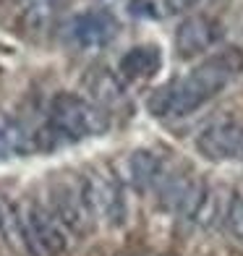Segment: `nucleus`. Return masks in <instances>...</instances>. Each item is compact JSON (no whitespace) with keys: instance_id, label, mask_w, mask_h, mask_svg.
Here are the masks:
<instances>
[{"instance_id":"9b49d317","label":"nucleus","mask_w":243,"mask_h":256,"mask_svg":"<svg viewBox=\"0 0 243 256\" xmlns=\"http://www.w3.org/2000/svg\"><path fill=\"white\" fill-rule=\"evenodd\" d=\"M63 0H29L26 8L21 10V29L32 37L50 32L60 16Z\"/></svg>"},{"instance_id":"f257e3e1","label":"nucleus","mask_w":243,"mask_h":256,"mask_svg":"<svg viewBox=\"0 0 243 256\" xmlns=\"http://www.w3.org/2000/svg\"><path fill=\"white\" fill-rule=\"evenodd\" d=\"M240 71H243V50L225 48L222 52H214L196 68H191L186 76L172 78L162 89H157L149 100V112L162 120L186 118L212 97H217Z\"/></svg>"},{"instance_id":"4468645a","label":"nucleus","mask_w":243,"mask_h":256,"mask_svg":"<svg viewBox=\"0 0 243 256\" xmlns=\"http://www.w3.org/2000/svg\"><path fill=\"white\" fill-rule=\"evenodd\" d=\"M225 228L238 243H243V196L230 199L228 212H225Z\"/></svg>"},{"instance_id":"39448f33","label":"nucleus","mask_w":243,"mask_h":256,"mask_svg":"<svg viewBox=\"0 0 243 256\" xmlns=\"http://www.w3.org/2000/svg\"><path fill=\"white\" fill-rule=\"evenodd\" d=\"M206 188L210 186H204L191 172L165 170V176L154 186V194H157V202L165 212L183 217V220H194L202 202H204V196H206Z\"/></svg>"},{"instance_id":"9d476101","label":"nucleus","mask_w":243,"mask_h":256,"mask_svg":"<svg viewBox=\"0 0 243 256\" xmlns=\"http://www.w3.org/2000/svg\"><path fill=\"white\" fill-rule=\"evenodd\" d=\"M165 162L149 149H138L128 157V178L138 191H154L160 178L165 176Z\"/></svg>"},{"instance_id":"ddd939ff","label":"nucleus","mask_w":243,"mask_h":256,"mask_svg":"<svg viewBox=\"0 0 243 256\" xmlns=\"http://www.w3.org/2000/svg\"><path fill=\"white\" fill-rule=\"evenodd\" d=\"M32 144L26 142V134L14 123V120H6L0 118V160L6 154H18V152H26Z\"/></svg>"},{"instance_id":"423d86ee","label":"nucleus","mask_w":243,"mask_h":256,"mask_svg":"<svg viewBox=\"0 0 243 256\" xmlns=\"http://www.w3.org/2000/svg\"><path fill=\"white\" fill-rule=\"evenodd\" d=\"M118 34V21H115L108 10L92 8L76 14L66 26V37L71 40V44L81 50H100L110 44Z\"/></svg>"},{"instance_id":"f03ea898","label":"nucleus","mask_w":243,"mask_h":256,"mask_svg":"<svg viewBox=\"0 0 243 256\" xmlns=\"http://www.w3.org/2000/svg\"><path fill=\"white\" fill-rule=\"evenodd\" d=\"M108 128V115L74 92H58L48 108V136L55 142H84Z\"/></svg>"},{"instance_id":"f8f14e48","label":"nucleus","mask_w":243,"mask_h":256,"mask_svg":"<svg viewBox=\"0 0 243 256\" xmlns=\"http://www.w3.org/2000/svg\"><path fill=\"white\" fill-rule=\"evenodd\" d=\"M162 66V52L154 48V44H138V48H131L120 58V74L126 78H149L160 71Z\"/></svg>"},{"instance_id":"7ed1b4c3","label":"nucleus","mask_w":243,"mask_h":256,"mask_svg":"<svg viewBox=\"0 0 243 256\" xmlns=\"http://www.w3.org/2000/svg\"><path fill=\"white\" fill-rule=\"evenodd\" d=\"M18 248L29 256H60L68 248V232L55 220L48 204L26 202L16 206Z\"/></svg>"},{"instance_id":"1a4fd4ad","label":"nucleus","mask_w":243,"mask_h":256,"mask_svg":"<svg viewBox=\"0 0 243 256\" xmlns=\"http://www.w3.org/2000/svg\"><path fill=\"white\" fill-rule=\"evenodd\" d=\"M50 212L55 214V220L66 228L68 236H86L92 228V214L84 204V196H81L78 183H58L50 191Z\"/></svg>"},{"instance_id":"0eeeda50","label":"nucleus","mask_w":243,"mask_h":256,"mask_svg":"<svg viewBox=\"0 0 243 256\" xmlns=\"http://www.w3.org/2000/svg\"><path fill=\"white\" fill-rule=\"evenodd\" d=\"M196 149L202 152V157L212 162L243 160V123L238 120L210 123L196 136Z\"/></svg>"},{"instance_id":"2eb2a0df","label":"nucleus","mask_w":243,"mask_h":256,"mask_svg":"<svg viewBox=\"0 0 243 256\" xmlns=\"http://www.w3.org/2000/svg\"><path fill=\"white\" fill-rule=\"evenodd\" d=\"M162 3H165L170 14H183V10H191L199 0H162Z\"/></svg>"},{"instance_id":"6e6552de","label":"nucleus","mask_w":243,"mask_h":256,"mask_svg":"<svg viewBox=\"0 0 243 256\" xmlns=\"http://www.w3.org/2000/svg\"><path fill=\"white\" fill-rule=\"evenodd\" d=\"M222 24L206 14H196L183 18L176 29V52L180 58H196L202 52H210L217 42H222Z\"/></svg>"},{"instance_id":"20e7f679","label":"nucleus","mask_w":243,"mask_h":256,"mask_svg":"<svg viewBox=\"0 0 243 256\" xmlns=\"http://www.w3.org/2000/svg\"><path fill=\"white\" fill-rule=\"evenodd\" d=\"M81 196L89 209L92 220H105L108 225L120 228L128 217V204H126L123 183L108 176V172H89L78 180Z\"/></svg>"}]
</instances>
